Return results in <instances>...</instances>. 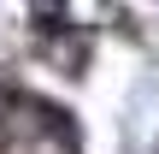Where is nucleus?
Returning <instances> with one entry per match:
<instances>
[{"label":"nucleus","mask_w":159,"mask_h":154,"mask_svg":"<svg viewBox=\"0 0 159 154\" xmlns=\"http://www.w3.org/2000/svg\"><path fill=\"white\" fill-rule=\"evenodd\" d=\"M18 107H30L35 113V131L53 142L59 154H83V131H77V119L59 107V101H35V95H18Z\"/></svg>","instance_id":"obj_1"}]
</instances>
